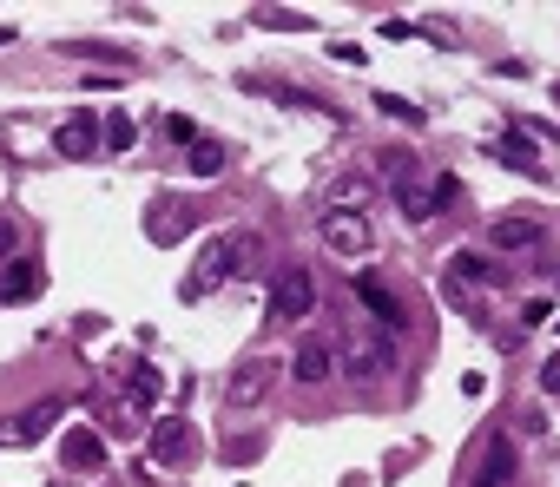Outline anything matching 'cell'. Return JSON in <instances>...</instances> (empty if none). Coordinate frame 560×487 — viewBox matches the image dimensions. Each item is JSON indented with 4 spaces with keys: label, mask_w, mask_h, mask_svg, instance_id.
<instances>
[{
    "label": "cell",
    "mask_w": 560,
    "mask_h": 487,
    "mask_svg": "<svg viewBox=\"0 0 560 487\" xmlns=\"http://www.w3.org/2000/svg\"><path fill=\"white\" fill-rule=\"evenodd\" d=\"M317 310V283H310L304 264H284L271 277V323H304Z\"/></svg>",
    "instance_id": "obj_1"
},
{
    "label": "cell",
    "mask_w": 560,
    "mask_h": 487,
    "mask_svg": "<svg viewBox=\"0 0 560 487\" xmlns=\"http://www.w3.org/2000/svg\"><path fill=\"white\" fill-rule=\"evenodd\" d=\"M145 455H152V468H185V461L198 455V428L185 422V415H159V428H152V441H145Z\"/></svg>",
    "instance_id": "obj_2"
},
{
    "label": "cell",
    "mask_w": 560,
    "mask_h": 487,
    "mask_svg": "<svg viewBox=\"0 0 560 487\" xmlns=\"http://www.w3.org/2000/svg\"><path fill=\"white\" fill-rule=\"evenodd\" d=\"M317 237L330 244L336 257H369V218H363V211H323Z\"/></svg>",
    "instance_id": "obj_3"
},
{
    "label": "cell",
    "mask_w": 560,
    "mask_h": 487,
    "mask_svg": "<svg viewBox=\"0 0 560 487\" xmlns=\"http://www.w3.org/2000/svg\"><path fill=\"white\" fill-rule=\"evenodd\" d=\"M99 145H106V132H99V112H73L60 132H53V158H93Z\"/></svg>",
    "instance_id": "obj_4"
},
{
    "label": "cell",
    "mask_w": 560,
    "mask_h": 487,
    "mask_svg": "<svg viewBox=\"0 0 560 487\" xmlns=\"http://www.w3.org/2000/svg\"><path fill=\"white\" fill-rule=\"evenodd\" d=\"M185 231H192V205H185V198H152V211H145V237H152V244H178Z\"/></svg>",
    "instance_id": "obj_5"
},
{
    "label": "cell",
    "mask_w": 560,
    "mask_h": 487,
    "mask_svg": "<svg viewBox=\"0 0 560 487\" xmlns=\"http://www.w3.org/2000/svg\"><path fill=\"white\" fill-rule=\"evenodd\" d=\"M66 415V402H33L14 428H0V448H33V441H47V428Z\"/></svg>",
    "instance_id": "obj_6"
},
{
    "label": "cell",
    "mask_w": 560,
    "mask_h": 487,
    "mask_svg": "<svg viewBox=\"0 0 560 487\" xmlns=\"http://www.w3.org/2000/svg\"><path fill=\"white\" fill-rule=\"evenodd\" d=\"M224 277H231V244H224V237H211V244H205V251H198V270H192V277H185V297H205V290H218V283Z\"/></svg>",
    "instance_id": "obj_7"
},
{
    "label": "cell",
    "mask_w": 560,
    "mask_h": 487,
    "mask_svg": "<svg viewBox=\"0 0 560 487\" xmlns=\"http://www.w3.org/2000/svg\"><path fill=\"white\" fill-rule=\"evenodd\" d=\"M60 461H66V468H106V435L86 428V422H73L60 435Z\"/></svg>",
    "instance_id": "obj_8"
},
{
    "label": "cell",
    "mask_w": 560,
    "mask_h": 487,
    "mask_svg": "<svg viewBox=\"0 0 560 487\" xmlns=\"http://www.w3.org/2000/svg\"><path fill=\"white\" fill-rule=\"evenodd\" d=\"M290 376H297V382H330L336 376V349L323 343V336H304L297 356H290Z\"/></svg>",
    "instance_id": "obj_9"
},
{
    "label": "cell",
    "mask_w": 560,
    "mask_h": 487,
    "mask_svg": "<svg viewBox=\"0 0 560 487\" xmlns=\"http://www.w3.org/2000/svg\"><path fill=\"white\" fill-rule=\"evenodd\" d=\"M40 283H47L40 257H14V264L0 270V303H27V297H40Z\"/></svg>",
    "instance_id": "obj_10"
},
{
    "label": "cell",
    "mask_w": 560,
    "mask_h": 487,
    "mask_svg": "<svg viewBox=\"0 0 560 487\" xmlns=\"http://www.w3.org/2000/svg\"><path fill=\"white\" fill-rule=\"evenodd\" d=\"M356 297H363V310L376 316L383 330H402V323H409V310L396 303V290H389V283H376V277H356Z\"/></svg>",
    "instance_id": "obj_11"
},
{
    "label": "cell",
    "mask_w": 560,
    "mask_h": 487,
    "mask_svg": "<svg viewBox=\"0 0 560 487\" xmlns=\"http://www.w3.org/2000/svg\"><path fill=\"white\" fill-rule=\"evenodd\" d=\"M271 369H277L271 356H244V362H238V376H231V389H224V395H231L238 409H251L257 395L271 389Z\"/></svg>",
    "instance_id": "obj_12"
},
{
    "label": "cell",
    "mask_w": 560,
    "mask_h": 487,
    "mask_svg": "<svg viewBox=\"0 0 560 487\" xmlns=\"http://www.w3.org/2000/svg\"><path fill=\"white\" fill-rule=\"evenodd\" d=\"M488 158H501L508 172H528V178H541V158H534V132H528V126H514L508 139H495V145H488Z\"/></svg>",
    "instance_id": "obj_13"
},
{
    "label": "cell",
    "mask_w": 560,
    "mask_h": 487,
    "mask_svg": "<svg viewBox=\"0 0 560 487\" xmlns=\"http://www.w3.org/2000/svg\"><path fill=\"white\" fill-rule=\"evenodd\" d=\"M514 481V441L508 435H488V455H481L475 487H508Z\"/></svg>",
    "instance_id": "obj_14"
},
{
    "label": "cell",
    "mask_w": 560,
    "mask_h": 487,
    "mask_svg": "<svg viewBox=\"0 0 560 487\" xmlns=\"http://www.w3.org/2000/svg\"><path fill=\"white\" fill-rule=\"evenodd\" d=\"M389 369H396V349H389L383 336L350 349V376H356V382H376V376H389Z\"/></svg>",
    "instance_id": "obj_15"
},
{
    "label": "cell",
    "mask_w": 560,
    "mask_h": 487,
    "mask_svg": "<svg viewBox=\"0 0 560 487\" xmlns=\"http://www.w3.org/2000/svg\"><path fill=\"white\" fill-rule=\"evenodd\" d=\"M488 244H495V251H534L541 231H534V218H495L488 224Z\"/></svg>",
    "instance_id": "obj_16"
},
{
    "label": "cell",
    "mask_w": 560,
    "mask_h": 487,
    "mask_svg": "<svg viewBox=\"0 0 560 487\" xmlns=\"http://www.w3.org/2000/svg\"><path fill=\"white\" fill-rule=\"evenodd\" d=\"M159 389H165V376L152 369V362H139V369L126 376V402H132V409H152V402H159Z\"/></svg>",
    "instance_id": "obj_17"
},
{
    "label": "cell",
    "mask_w": 560,
    "mask_h": 487,
    "mask_svg": "<svg viewBox=\"0 0 560 487\" xmlns=\"http://www.w3.org/2000/svg\"><path fill=\"white\" fill-rule=\"evenodd\" d=\"M448 270H455V283H501V264H488V257H475V251H455Z\"/></svg>",
    "instance_id": "obj_18"
},
{
    "label": "cell",
    "mask_w": 560,
    "mask_h": 487,
    "mask_svg": "<svg viewBox=\"0 0 560 487\" xmlns=\"http://www.w3.org/2000/svg\"><path fill=\"white\" fill-rule=\"evenodd\" d=\"M224 172V145L218 139H198L192 145V178H218Z\"/></svg>",
    "instance_id": "obj_19"
},
{
    "label": "cell",
    "mask_w": 560,
    "mask_h": 487,
    "mask_svg": "<svg viewBox=\"0 0 560 487\" xmlns=\"http://www.w3.org/2000/svg\"><path fill=\"white\" fill-rule=\"evenodd\" d=\"M99 132H106L112 152H132V139H139V126H132L126 112H106V119H99Z\"/></svg>",
    "instance_id": "obj_20"
},
{
    "label": "cell",
    "mask_w": 560,
    "mask_h": 487,
    "mask_svg": "<svg viewBox=\"0 0 560 487\" xmlns=\"http://www.w3.org/2000/svg\"><path fill=\"white\" fill-rule=\"evenodd\" d=\"M369 198V178H343V185H330V198H323V211H350Z\"/></svg>",
    "instance_id": "obj_21"
},
{
    "label": "cell",
    "mask_w": 560,
    "mask_h": 487,
    "mask_svg": "<svg viewBox=\"0 0 560 487\" xmlns=\"http://www.w3.org/2000/svg\"><path fill=\"white\" fill-rule=\"evenodd\" d=\"M224 244H231V277H244V270L257 264V237L238 231V237H224Z\"/></svg>",
    "instance_id": "obj_22"
},
{
    "label": "cell",
    "mask_w": 560,
    "mask_h": 487,
    "mask_svg": "<svg viewBox=\"0 0 560 487\" xmlns=\"http://www.w3.org/2000/svg\"><path fill=\"white\" fill-rule=\"evenodd\" d=\"M376 106H383L389 119H402V126H422V106H409L402 93H376Z\"/></svg>",
    "instance_id": "obj_23"
},
{
    "label": "cell",
    "mask_w": 560,
    "mask_h": 487,
    "mask_svg": "<svg viewBox=\"0 0 560 487\" xmlns=\"http://www.w3.org/2000/svg\"><path fill=\"white\" fill-rule=\"evenodd\" d=\"M251 20H257V27H277V33H304V27H310L304 14H264V7H257Z\"/></svg>",
    "instance_id": "obj_24"
},
{
    "label": "cell",
    "mask_w": 560,
    "mask_h": 487,
    "mask_svg": "<svg viewBox=\"0 0 560 487\" xmlns=\"http://www.w3.org/2000/svg\"><path fill=\"white\" fill-rule=\"evenodd\" d=\"M429 198H435V218H442V205H455V198H462V178H435V185H429Z\"/></svg>",
    "instance_id": "obj_25"
},
{
    "label": "cell",
    "mask_w": 560,
    "mask_h": 487,
    "mask_svg": "<svg viewBox=\"0 0 560 487\" xmlns=\"http://www.w3.org/2000/svg\"><path fill=\"white\" fill-rule=\"evenodd\" d=\"M547 316H554V303H547V297H528V310H521V323H528V330H534V323H547Z\"/></svg>",
    "instance_id": "obj_26"
},
{
    "label": "cell",
    "mask_w": 560,
    "mask_h": 487,
    "mask_svg": "<svg viewBox=\"0 0 560 487\" xmlns=\"http://www.w3.org/2000/svg\"><path fill=\"white\" fill-rule=\"evenodd\" d=\"M330 53H336V60H343V66H363V60H369V53H363V47H356V40H336V47H330Z\"/></svg>",
    "instance_id": "obj_27"
},
{
    "label": "cell",
    "mask_w": 560,
    "mask_h": 487,
    "mask_svg": "<svg viewBox=\"0 0 560 487\" xmlns=\"http://www.w3.org/2000/svg\"><path fill=\"white\" fill-rule=\"evenodd\" d=\"M165 132H172L178 145H198V126H192V119H165Z\"/></svg>",
    "instance_id": "obj_28"
},
{
    "label": "cell",
    "mask_w": 560,
    "mask_h": 487,
    "mask_svg": "<svg viewBox=\"0 0 560 487\" xmlns=\"http://www.w3.org/2000/svg\"><path fill=\"white\" fill-rule=\"evenodd\" d=\"M14 244H20V224H14V218H0V257H14Z\"/></svg>",
    "instance_id": "obj_29"
},
{
    "label": "cell",
    "mask_w": 560,
    "mask_h": 487,
    "mask_svg": "<svg viewBox=\"0 0 560 487\" xmlns=\"http://www.w3.org/2000/svg\"><path fill=\"white\" fill-rule=\"evenodd\" d=\"M541 389H547V395H560V356H547V369H541Z\"/></svg>",
    "instance_id": "obj_30"
},
{
    "label": "cell",
    "mask_w": 560,
    "mask_h": 487,
    "mask_svg": "<svg viewBox=\"0 0 560 487\" xmlns=\"http://www.w3.org/2000/svg\"><path fill=\"white\" fill-rule=\"evenodd\" d=\"M7 40H14V27H0V47H7Z\"/></svg>",
    "instance_id": "obj_31"
}]
</instances>
